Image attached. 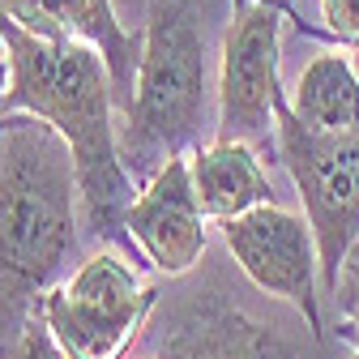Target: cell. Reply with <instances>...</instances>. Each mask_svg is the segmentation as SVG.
Instances as JSON below:
<instances>
[{
	"instance_id": "obj_8",
	"label": "cell",
	"mask_w": 359,
	"mask_h": 359,
	"mask_svg": "<svg viewBox=\"0 0 359 359\" xmlns=\"http://www.w3.org/2000/svg\"><path fill=\"white\" fill-rule=\"evenodd\" d=\"M205 205L193 184V163L189 154L167 158V167L137 189L124 227L137 244V252L158 269V274L175 278L189 274L205 252Z\"/></svg>"
},
{
	"instance_id": "obj_7",
	"label": "cell",
	"mask_w": 359,
	"mask_h": 359,
	"mask_svg": "<svg viewBox=\"0 0 359 359\" xmlns=\"http://www.w3.org/2000/svg\"><path fill=\"white\" fill-rule=\"evenodd\" d=\"M222 244L248 274V283L265 295H283L299 308L312 338H321V252L308 218L265 201L248 214L218 222Z\"/></svg>"
},
{
	"instance_id": "obj_12",
	"label": "cell",
	"mask_w": 359,
	"mask_h": 359,
	"mask_svg": "<svg viewBox=\"0 0 359 359\" xmlns=\"http://www.w3.org/2000/svg\"><path fill=\"white\" fill-rule=\"evenodd\" d=\"M312 128H355L359 124V77L346 56L321 52L312 56L295 81V103H291Z\"/></svg>"
},
{
	"instance_id": "obj_4",
	"label": "cell",
	"mask_w": 359,
	"mask_h": 359,
	"mask_svg": "<svg viewBox=\"0 0 359 359\" xmlns=\"http://www.w3.org/2000/svg\"><path fill=\"white\" fill-rule=\"evenodd\" d=\"M274 146L291 184L299 193L304 218L321 252V291L334 295L342 261L359 240V124L355 128H312L287 99L274 107Z\"/></svg>"
},
{
	"instance_id": "obj_6",
	"label": "cell",
	"mask_w": 359,
	"mask_h": 359,
	"mask_svg": "<svg viewBox=\"0 0 359 359\" xmlns=\"http://www.w3.org/2000/svg\"><path fill=\"white\" fill-rule=\"evenodd\" d=\"M278 9L265 0H236V13L222 34L218 65V137L222 142H269L274 107L283 99L278 81Z\"/></svg>"
},
{
	"instance_id": "obj_13",
	"label": "cell",
	"mask_w": 359,
	"mask_h": 359,
	"mask_svg": "<svg viewBox=\"0 0 359 359\" xmlns=\"http://www.w3.org/2000/svg\"><path fill=\"white\" fill-rule=\"evenodd\" d=\"M334 299H338V312H342V321H346V334H351L355 359H359V240L351 244V252H346V261H342Z\"/></svg>"
},
{
	"instance_id": "obj_16",
	"label": "cell",
	"mask_w": 359,
	"mask_h": 359,
	"mask_svg": "<svg viewBox=\"0 0 359 359\" xmlns=\"http://www.w3.org/2000/svg\"><path fill=\"white\" fill-rule=\"evenodd\" d=\"M9 86H13V65H9V56H0V111H5V99H9Z\"/></svg>"
},
{
	"instance_id": "obj_2",
	"label": "cell",
	"mask_w": 359,
	"mask_h": 359,
	"mask_svg": "<svg viewBox=\"0 0 359 359\" xmlns=\"http://www.w3.org/2000/svg\"><path fill=\"white\" fill-rule=\"evenodd\" d=\"M81 189L60 133L39 116H0V299L48 291L77 248Z\"/></svg>"
},
{
	"instance_id": "obj_5",
	"label": "cell",
	"mask_w": 359,
	"mask_h": 359,
	"mask_svg": "<svg viewBox=\"0 0 359 359\" xmlns=\"http://www.w3.org/2000/svg\"><path fill=\"white\" fill-rule=\"evenodd\" d=\"M154 304L158 291L133 274L116 248H103L86 257L69 283L43 291L34 312L69 359H124Z\"/></svg>"
},
{
	"instance_id": "obj_15",
	"label": "cell",
	"mask_w": 359,
	"mask_h": 359,
	"mask_svg": "<svg viewBox=\"0 0 359 359\" xmlns=\"http://www.w3.org/2000/svg\"><path fill=\"white\" fill-rule=\"evenodd\" d=\"M321 13H325V26L342 43L359 48V0H321Z\"/></svg>"
},
{
	"instance_id": "obj_9",
	"label": "cell",
	"mask_w": 359,
	"mask_h": 359,
	"mask_svg": "<svg viewBox=\"0 0 359 359\" xmlns=\"http://www.w3.org/2000/svg\"><path fill=\"white\" fill-rule=\"evenodd\" d=\"M0 9L34 34L90 43L111 73L116 103L128 107L133 86H137V65H142V39L120 26L111 0H0Z\"/></svg>"
},
{
	"instance_id": "obj_1",
	"label": "cell",
	"mask_w": 359,
	"mask_h": 359,
	"mask_svg": "<svg viewBox=\"0 0 359 359\" xmlns=\"http://www.w3.org/2000/svg\"><path fill=\"white\" fill-rule=\"evenodd\" d=\"M0 43L13 65V86L0 116H39L48 120L73 150L77 189H81V222L90 236L133 248L124 214L133 205V175L120 158L116 128V86L103 56L81 39H48L13 22L0 9Z\"/></svg>"
},
{
	"instance_id": "obj_11",
	"label": "cell",
	"mask_w": 359,
	"mask_h": 359,
	"mask_svg": "<svg viewBox=\"0 0 359 359\" xmlns=\"http://www.w3.org/2000/svg\"><path fill=\"white\" fill-rule=\"evenodd\" d=\"M189 163H193L197 197L214 222H227L236 214H248L265 201H274V184H269V175L248 142L214 137V146H205V150L193 146Z\"/></svg>"
},
{
	"instance_id": "obj_3",
	"label": "cell",
	"mask_w": 359,
	"mask_h": 359,
	"mask_svg": "<svg viewBox=\"0 0 359 359\" xmlns=\"http://www.w3.org/2000/svg\"><path fill=\"white\" fill-rule=\"evenodd\" d=\"M210 111L205 30L189 0H150L137 86L124 107L120 158L133 184H150L167 158L189 154Z\"/></svg>"
},
{
	"instance_id": "obj_10",
	"label": "cell",
	"mask_w": 359,
	"mask_h": 359,
	"mask_svg": "<svg viewBox=\"0 0 359 359\" xmlns=\"http://www.w3.org/2000/svg\"><path fill=\"white\" fill-rule=\"evenodd\" d=\"M158 359H295V351L269 325L210 295L175 317Z\"/></svg>"
},
{
	"instance_id": "obj_14",
	"label": "cell",
	"mask_w": 359,
	"mask_h": 359,
	"mask_svg": "<svg viewBox=\"0 0 359 359\" xmlns=\"http://www.w3.org/2000/svg\"><path fill=\"white\" fill-rule=\"evenodd\" d=\"M9 359H69V355L52 338L48 321H43L39 312H30V317L22 321V330H18V346L9 351Z\"/></svg>"
}]
</instances>
